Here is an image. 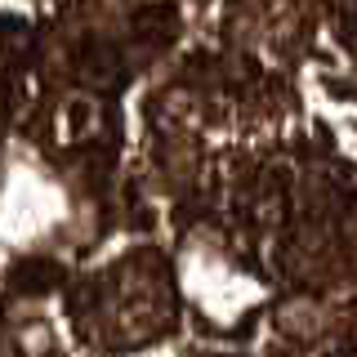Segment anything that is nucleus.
<instances>
[{
    "label": "nucleus",
    "mask_w": 357,
    "mask_h": 357,
    "mask_svg": "<svg viewBox=\"0 0 357 357\" xmlns=\"http://www.w3.org/2000/svg\"><path fill=\"white\" fill-rule=\"evenodd\" d=\"M0 357H357V103L161 0H0Z\"/></svg>",
    "instance_id": "1"
},
{
    "label": "nucleus",
    "mask_w": 357,
    "mask_h": 357,
    "mask_svg": "<svg viewBox=\"0 0 357 357\" xmlns=\"http://www.w3.org/2000/svg\"><path fill=\"white\" fill-rule=\"evenodd\" d=\"M192 31L357 103V0H161Z\"/></svg>",
    "instance_id": "2"
}]
</instances>
